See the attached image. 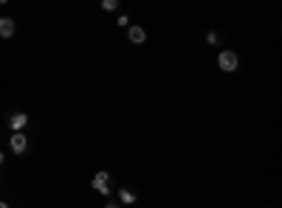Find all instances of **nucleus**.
<instances>
[{
    "mask_svg": "<svg viewBox=\"0 0 282 208\" xmlns=\"http://www.w3.org/2000/svg\"><path fill=\"white\" fill-rule=\"evenodd\" d=\"M90 186H93V191L96 194H102V197H113V180H110V174L107 172H96L93 174V180H90Z\"/></svg>",
    "mask_w": 282,
    "mask_h": 208,
    "instance_id": "nucleus-1",
    "label": "nucleus"
},
{
    "mask_svg": "<svg viewBox=\"0 0 282 208\" xmlns=\"http://www.w3.org/2000/svg\"><path fill=\"white\" fill-rule=\"evenodd\" d=\"M217 68H220L223 73H234V70L240 68V56L234 51H229V48H226V51L217 53Z\"/></svg>",
    "mask_w": 282,
    "mask_h": 208,
    "instance_id": "nucleus-2",
    "label": "nucleus"
},
{
    "mask_svg": "<svg viewBox=\"0 0 282 208\" xmlns=\"http://www.w3.org/2000/svg\"><path fill=\"white\" fill-rule=\"evenodd\" d=\"M9 149L14 152V155H26V152H28V138H26V132H11Z\"/></svg>",
    "mask_w": 282,
    "mask_h": 208,
    "instance_id": "nucleus-3",
    "label": "nucleus"
},
{
    "mask_svg": "<svg viewBox=\"0 0 282 208\" xmlns=\"http://www.w3.org/2000/svg\"><path fill=\"white\" fill-rule=\"evenodd\" d=\"M14 34H17V23H14V17L3 14V17H0V40H11Z\"/></svg>",
    "mask_w": 282,
    "mask_h": 208,
    "instance_id": "nucleus-4",
    "label": "nucleus"
},
{
    "mask_svg": "<svg viewBox=\"0 0 282 208\" xmlns=\"http://www.w3.org/2000/svg\"><path fill=\"white\" fill-rule=\"evenodd\" d=\"M26 127H28V115L23 113V110H17V113L9 115V130L11 132H23Z\"/></svg>",
    "mask_w": 282,
    "mask_h": 208,
    "instance_id": "nucleus-5",
    "label": "nucleus"
},
{
    "mask_svg": "<svg viewBox=\"0 0 282 208\" xmlns=\"http://www.w3.org/2000/svg\"><path fill=\"white\" fill-rule=\"evenodd\" d=\"M127 40L133 45H144L147 43V28L144 26H127Z\"/></svg>",
    "mask_w": 282,
    "mask_h": 208,
    "instance_id": "nucleus-6",
    "label": "nucleus"
},
{
    "mask_svg": "<svg viewBox=\"0 0 282 208\" xmlns=\"http://www.w3.org/2000/svg\"><path fill=\"white\" fill-rule=\"evenodd\" d=\"M116 197H119V203H122V206H133V203L139 200V194H136L133 189H127V186H124V189L116 191Z\"/></svg>",
    "mask_w": 282,
    "mask_h": 208,
    "instance_id": "nucleus-7",
    "label": "nucleus"
},
{
    "mask_svg": "<svg viewBox=\"0 0 282 208\" xmlns=\"http://www.w3.org/2000/svg\"><path fill=\"white\" fill-rule=\"evenodd\" d=\"M99 6H102V11H116L119 9V0H99Z\"/></svg>",
    "mask_w": 282,
    "mask_h": 208,
    "instance_id": "nucleus-8",
    "label": "nucleus"
},
{
    "mask_svg": "<svg viewBox=\"0 0 282 208\" xmlns=\"http://www.w3.org/2000/svg\"><path fill=\"white\" fill-rule=\"evenodd\" d=\"M220 40H223V37L217 34V31H206V43H209V45H220Z\"/></svg>",
    "mask_w": 282,
    "mask_h": 208,
    "instance_id": "nucleus-9",
    "label": "nucleus"
},
{
    "mask_svg": "<svg viewBox=\"0 0 282 208\" xmlns=\"http://www.w3.org/2000/svg\"><path fill=\"white\" fill-rule=\"evenodd\" d=\"M116 23H119L122 28H127V26H130V17H127V14H119V17H116Z\"/></svg>",
    "mask_w": 282,
    "mask_h": 208,
    "instance_id": "nucleus-10",
    "label": "nucleus"
},
{
    "mask_svg": "<svg viewBox=\"0 0 282 208\" xmlns=\"http://www.w3.org/2000/svg\"><path fill=\"white\" fill-rule=\"evenodd\" d=\"M105 208H122V203H116V200H107Z\"/></svg>",
    "mask_w": 282,
    "mask_h": 208,
    "instance_id": "nucleus-11",
    "label": "nucleus"
},
{
    "mask_svg": "<svg viewBox=\"0 0 282 208\" xmlns=\"http://www.w3.org/2000/svg\"><path fill=\"white\" fill-rule=\"evenodd\" d=\"M3 163H6V155H3V152H0V166H3Z\"/></svg>",
    "mask_w": 282,
    "mask_h": 208,
    "instance_id": "nucleus-12",
    "label": "nucleus"
},
{
    "mask_svg": "<svg viewBox=\"0 0 282 208\" xmlns=\"http://www.w3.org/2000/svg\"><path fill=\"white\" fill-rule=\"evenodd\" d=\"M0 208H11V206H9V203H3V200H0Z\"/></svg>",
    "mask_w": 282,
    "mask_h": 208,
    "instance_id": "nucleus-13",
    "label": "nucleus"
},
{
    "mask_svg": "<svg viewBox=\"0 0 282 208\" xmlns=\"http://www.w3.org/2000/svg\"><path fill=\"white\" fill-rule=\"evenodd\" d=\"M6 3H9V0H0V6H6Z\"/></svg>",
    "mask_w": 282,
    "mask_h": 208,
    "instance_id": "nucleus-14",
    "label": "nucleus"
}]
</instances>
